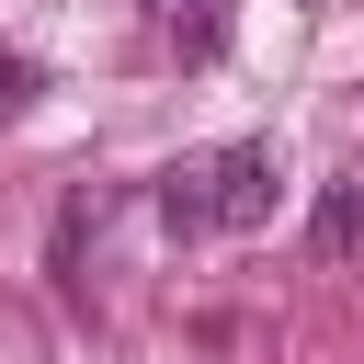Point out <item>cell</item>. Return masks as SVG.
I'll list each match as a JSON object with an SVG mask.
<instances>
[{"mask_svg":"<svg viewBox=\"0 0 364 364\" xmlns=\"http://www.w3.org/2000/svg\"><path fill=\"white\" fill-rule=\"evenodd\" d=\"M296 11H318V0H296Z\"/></svg>","mask_w":364,"mask_h":364,"instance_id":"8992f818","label":"cell"},{"mask_svg":"<svg viewBox=\"0 0 364 364\" xmlns=\"http://www.w3.org/2000/svg\"><path fill=\"white\" fill-rule=\"evenodd\" d=\"M23 91H34V68H23V57H11V46H0V125H11V114H23Z\"/></svg>","mask_w":364,"mask_h":364,"instance_id":"5b68a950","label":"cell"},{"mask_svg":"<svg viewBox=\"0 0 364 364\" xmlns=\"http://www.w3.org/2000/svg\"><path fill=\"white\" fill-rule=\"evenodd\" d=\"M193 171H205V228H262L273 193H284V171H273L262 136H239V148H216V159H193Z\"/></svg>","mask_w":364,"mask_h":364,"instance_id":"6da1fadb","label":"cell"},{"mask_svg":"<svg viewBox=\"0 0 364 364\" xmlns=\"http://www.w3.org/2000/svg\"><path fill=\"white\" fill-rule=\"evenodd\" d=\"M159 11H171V34H182L193 57H216V46H228V0H159Z\"/></svg>","mask_w":364,"mask_h":364,"instance_id":"3957f363","label":"cell"},{"mask_svg":"<svg viewBox=\"0 0 364 364\" xmlns=\"http://www.w3.org/2000/svg\"><path fill=\"white\" fill-rule=\"evenodd\" d=\"M159 216H171L182 239L205 228V171H193V159H182V171H159Z\"/></svg>","mask_w":364,"mask_h":364,"instance_id":"277c9868","label":"cell"},{"mask_svg":"<svg viewBox=\"0 0 364 364\" xmlns=\"http://www.w3.org/2000/svg\"><path fill=\"white\" fill-rule=\"evenodd\" d=\"M353 239H364V182H330V205H318V250L353 262Z\"/></svg>","mask_w":364,"mask_h":364,"instance_id":"7a4b0ae2","label":"cell"}]
</instances>
